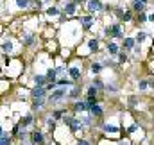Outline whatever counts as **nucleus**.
I'll return each instance as SVG.
<instances>
[{
  "label": "nucleus",
  "mask_w": 154,
  "mask_h": 145,
  "mask_svg": "<svg viewBox=\"0 0 154 145\" xmlns=\"http://www.w3.org/2000/svg\"><path fill=\"white\" fill-rule=\"evenodd\" d=\"M65 97H66V88H59V86H56V88L48 93L47 100H48L50 104H59Z\"/></svg>",
  "instance_id": "f257e3e1"
},
{
  "label": "nucleus",
  "mask_w": 154,
  "mask_h": 145,
  "mask_svg": "<svg viewBox=\"0 0 154 145\" xmlns=\"http://www.w3.org/2000/svg\"><path fill=\"white\" fill-rule=\"evenodd\" d=\"M63 122L66 124V127H70L72 133H77L84 127V124L81 122V118H75V116H63Z\"/></svg>",
  "instance_id": "f03ea898"
},
{
  "label": "nucleus",
  "mask_w": 154,
  "mask_h": 145,
  "mask_svg": "<svg viewBox=\"0 0 154 145\" xmlns=\"http://www.w3.org/2000/svg\"><path fill=\"white\" fill-rule=\"evenodd\" d=\"M104 32H106L108 36H111V38H122V27H120L118 23H115V25H108V27L104 29Z\"/></svg>",
  "instance_id": "7ed1b4c3"
},
{
  "label": "nucleus",
  "mask_w": 154,
  "mask_h": 145,
  "mask_svg": "<svg viewBox=\"0 0 154 145\" xmlns=\"http://www.w3.org/2000/svg\"><path fill=\"white\" fill-rule=\"evenodd\" d=\"M31 97H32V99H45V97H47L45 86H34L32 91H31Z\"/></svg>",
  "instance_id": "20e7f679"
},
{
  "label": "nucleus",
  "mask_w": 154,
  "mask_h": 145,
  "mask_svg": "<svg viewBox=\"0 0 154 145\" xmlns=\"http://www.w3.org/2000/svg\"><path fill=\"white\" fill-rule=\"evenodd\" d=\"M43 142H45V136H43L41 131H34L31 134V143L32 145H43Z\"/></svg>",
  "instance_id": "39448f33"
},
{
  "label": "nucleus",
  "mask_w": 154,
  "mask_h": 145,
  "mask_svg": "<svg viewBox=\"0 0 154 145\" xmlns=\"http://www.w3.org/2000/svg\"><path fill=\"white\" fill-rule=\"evenodd\" d=\"M20 38H22V43H23V45H27V47H31V45L34 43V34H32V32H27V31H23Z\"/></svg>",
  "instance_id": "423d86ee"
},
{
  "label": "nucleus",
  "mask_w": 154,
  "mask_h": 145,
  "mask_svg": "<svg viewBox=\"0 0 154 145\" xmlns=\"http://www.w3.org/2000/svg\"><path fill=\"white\" fill-rule=\"evenodd\" d=\"M100 9H102L100 0H88V11H90V13H97V11H100Z\"/></svg>",
  "instance_id": "0eeeda50"
},
{
  "label": "nucleus",
  "mask_w": 154,
  "mask_h": 145,
  "mask_svg": "<svg viewBox=\"0 0 154 145\" xmlns=\"http://www.w3.org/2000/svg\"><path fill=\"white\" fill-rule=\"evenodd\" d=\"M79 22H81V25H82L86 31L93 27V18H91V16H81V20H79Z\"/></svg>",
  "instance_id": "6e6552de"
},
{
  "label": "nucleus",
  "mask_w": 154,
  "mask_h": 145,
  "mask_svg": "<svg viewBox=\"0 0 154 145\" xmlns=\"http://www.w3.org/2000/svg\"><path fill=\"white\" fill-rule=\"evenodd\" d=\"M75 11H77V4L74 0H70V2L65 4V14H74Z\"/></svg>",
  "instance_id": "1a4fd4ad"
},
{
  "label": "nucleus",
  "mask_w": 154,
  "mask_h": 145,
  "mask_svg": "<svg viewBox=\"0 0 154 145\" xmlns=\"http://www.w3.org/2000/svg\"><path fill=\"white\" fill-rule=\"evenodd\" d=\"M84 102H86V109H88V111H90V108H91V106L99 104V100H97V95H88Z\"/></svg>",
  "instance_id": "9d476101"
},
{
  "label": "nucleus",
  "mask_w": 154,
  "mask_h": 145,
  "mask_svg": "<svg viewBox=\"0 0 154 145\" xmlns=\"http://www.w3.org/2000/svg\"><path fill=\"white\" fill-rule=\"evenodd\" d=\"M82 111H88L86 109V102L84 100H77L74 104V113H82Z\"/></svg>",
  "instance_id": "9b49d317"
},
{
  "label": "nucleus",
  "mask_w": 154,
  "mask_h": 145,
  "mask_svg": "<svg viewBox=\"0 0 154 145\" xmlns=\"http://www.w3.org/2000/svg\"><path fill=\"white\" fill-rule=\"evenodd\" d=\"M102 113H104L102 111V106H99V104H95V106L90 108V115L91 116H102Z\"/></svg>",
  "instance_id": "f8f14e48"
},
{
  "label": "nucleus",
  "mask_w": 154,
  "mask_h": 145,
  "mask_svg": "<svg viewBox=\"0 0 154 145\" xmlns=\"http://www.w3.org/2000/svg\"><path fill=\"white\" fill-rule=\"evenodd\" d=\"M68 73H70V77H72V81H77V79H81V70L77 68V66H72L70 70H68Z\"/></svg>",
  "instance_id": "ddd939ff"
},
{
  "label": "nucleus",
  "mask_w": 154,
  "mask_h": 145,
  "mask_svg": "<svg viewBox=\"0 0 154 145\" xmlns=\"http://www.w3.org/2000/svg\"><path fill=\"white\" fill-rule=\"evenodd\" d=\"M88 47H90L91 52H97V50H99V39H97V38H91V39L88 41Z\"/></svg>",
  "instance_id": "4468645a"
},
{
  "label": "nucleus",
  "mask_w": 154,
  "mask_h": 145,
  "mask_svg": "<svg viewBox=\"0 0 154 145\" xmlns=\"http://www.w3.org/2000/svg\"><path fill=\"white\" fill-rule=\"evenodd\" d=\"M74 84V81H68V79H59V81H56V86H59V88H68V86H72Z\"/></svg>",
  "instance_id": "2eb2a0df"
},
{
  "label": "nucleus",
  "mask_w": 154,
  "mask_h": 145,
  "mask_svg": "<svg viewBox=\"0 0 154 145\" xmlns=\"http://www.w3.org/2000/svg\"><path fill=\"white\" fill-rule=\"evenodd\" d=\"M47 75H34V86H45Z\"/></svg>",
  "instance_id": "dca6fc26"
},
{
  "label": "nucleus",
  "mask_w": 154,
  "mask_h": 145,
  "mask_svg": "<svg viewBox=\"0 0 154 145\" xmlns=\"http://www.w3.org/2000/svg\"><path fill=\"white\" fill-rule=\"evenodd\" d=\"M133 9H134V11H138V13H142V11L145 9V2H140V0H134V2H133Z\"/></svg>",
  "instance_id": "f3484780"
},
{
  "label": "nucleus",
  "mask_w": 154,
  "mask_h": 145,
  "mask_svg": "<svg viewBox=\"0 0 154 145\" xmlns=\"http://www.w3.org/2000/svg\"><path fill=\"white\" fill-rule=\"evenodd\" d=\"M16 2V7L18 9H27V7H31V0H14Z\"/></svg>",
  "instance_id": "a211bd4d"
},
{
  "label": "nucleus",
  "mask_w": 154,
  "mask_h": 145,
  "mask_svg": "<svg viewBox=\"0 0 154 145\" xmlns=\"http://www.w3.org/2000/svg\"><path fill=\"white\" fill-rule=\"evenodd\" d=\"M45 106V99H32V108L34 109H41Z\"/></svg>",
  "instance_id": "6ab92c4d"
},
{
  "label": "nucleus",
  "mask_w": 154,
  "mask_h": 145,
  "mask_svg": "<svg viewBox=\"0 0 154 145\" xmlns=\"http://www.w3.org/2000/svg\"><path fill=\"white\" fill-rule=\"evenodd\" d=\"M134 45H136V41L133 38H125L124 39V48H134Z\"/></svg>",
  "instance_id": "aec40b11"
},
{
  "label": "nucleus",
  "mask_w": 154,
  "mask_h": 145,
  "mask_svg": "<svg viewBox=\"0 0 154 145\" xmlns=\"http://www.w3.org/2000/svg\"><path fill=\"white\" fill-rule=\"evenodd\" d=\"M32 122H34L32 115H27V116H23V118H22V125H23V127H29Z\"/></svg>",
  "instance_id": "412c9836"
},
{
  "label": "nucleus",
  "mask_w": 154,
  "mask_h": 145,
  "mask_svg": "<svg viewBox=\"0 0 154 145\" xmlns=\"http://www.w3.org/2000/svg\"><path fill=\"white\" fill-rule=\"evenodd\" d=\"M100 72H102V65H100V63H93V65H91V73H93V75H99Z\"/></svg>",
  "instance_id": "4be33fe9"
},
{
  "label": "nucleus",
  "mask_w": 154,
  "mask_h": 145,
  "mask_svg": "<svg viewBox=\"0 0 154 145\" xmlns=\"http://www.w3.org/2000/svg\"><path fill=\"white\" fill-rule=\"evenodd\" d=\"M108 52H109L111 56L118 54V45H116V43H108Z\"/></svg>",
  "instance_id": "5701e85b"
},
{
  "label": "nucleus",
  "mask_w": 154,
  "mask_h": 145,
  "mask_svg": "<svg viewBox=\"0 0 154 145\" xmlns=\"http://www.w3.org/2000/svg\"><path fill=\"white\" fill-rule=\"evenodd\" d=\"M52 116H54V120L63 118V116H65V109H56V111H52Z\"/></svg>",
  "instance_id": "b1692460"
},
{
  "label": "nucleus",
  "mask_w": 154,
  "mask_h": 145,
  "mask_svg": "<svg viewBox=\"0 0 154 145\" xmlns=\"http://www.w3.org/2000/svg\"><path fill=\"white\" fill-rule=\"evenodd\" d=\"M56 77H57V70H56V68H54V70L50 68V70L47 72V81H56Z\"/></svg>",
  "instance_id": "393cba45"
},
{
  "label": "nucleus",
  "mask_w": 154,
  "mask_h": 145,
  "mask_svg": "<svg viewBox=\"0 0 154 145\" xmlns=\"http://www.w3.org/2000/svg\"><path fill=\"white\" fill-rule=\"evenodd\" d=\"M2 50L4 52H13V43L11 41H4L2 43Z\"/></svg>",
  "instance_id": "a878e982"
},
{
  "label": "nucleus",
  "mask_w": 154,
  "mask_h": 145,
  "mask_svg": "<svg viewBox=\"0 0 154 145\" xmlns=\"http://www.w3.org/2000/svg\"><path fill=\"white\" fill-rule=\"evenodd\" d=\"M47 14H48V16H57V14H59V9L52 5V7H48V9H47Z\"/></svg>",
  "instance_id": "bb28decb"
},
{
  "label": "nucleus",
  "mask_w": 154,
  "mask_h": 145,
  "mask_svg": "<svg viewBox=\"0 0 154 145\" xmlns=\"http://www.w3.org/2000/svg\"><path fill=\"white\" fill-rule=\"evenodd\" d=\"M104 131H106V133H118V127H116V125L106 124V125H104Z\"/></svg>",
  "instance_id": "cd10ccee"
},
{
  "label": "nucleus",
  "mask_w": 154,
  "mask_h": 145,
  "mask_svg": "<svg viewBox=\"0 0 154 145\" xmlns=\"http://www.w3.org/2000/svg\"><path fill=\"white\" fill-rule=\"evenodd\" d=\"M147 88H149V81H140V82H138V90H140V91H145Z\"/></svg>",
  "instance_id": "c85d7f7f"
},
{
  "label": "nucleus",
  "mask_w": 154,
  "mask_h": 145,
  "mask_svg": "<svg viewBox=\"0 0 154 145\" xmlns=\"http://www.w3.org/2000/svg\"><path fill=\"white\" fill-rule=\"evenodd\" d=\"M0 145H11V138L5 136V134H2L0 136Z\"/></svg>",
  "instance_id": "c756f323"
},
{
  "label": "nucleus",
  "mask_w": 154,
  "mask_h": 145,
  "mask_svg": "<svg viewBox=\"0 0 154 145\" xmlns=\"http://www.w3.org/2000/svg\"><path fill=\"white\" fill-rule=\"evenodd\" d=\"M145 38H147V32H138V34H136V39H134V41L142 43V41H145Z\"/></svg>",
  "instance_id": "7c9ffc66"
},
{
  "label": "nucleus",
  "mask_w": 154,
  "mask_h": 145,
  "mask_svg": "<svg viewBox=\"0 0 154 145\" xmlns=\"http://www.w3.org/2000/svg\"><path fill=\"white\" fill-rule=\"evenodd\" d=\"M133 16H131V13H125V11H122V16H120V20H124V22H129Z\"/></svg>",
  "instance_id": "2f4dec72"
},
{
  "label": "nucleus",
  "mask_w": 154,
  "mask_h": 145,
  "mask_svg": "<svg viewBox=\"0 0 154 145\" xmlns=\"http://www.w3.org/2000/svg\"><path fill=\"white\" fill-rule=\"evenodd\" d=\"M47 127H48L50 131H54V127H56V120H52V118H47Z\"/></svg>",
  "instance_id": "473e14b6"
},
{
  "label": "nucleus",
  "mask_w": 154,
  "mask_h": 145,
  "mask_svg": "<svg viewBox=\"0 0 154 145\" xmlns=\"http://www.w3.org/2000/svg\"><path fill=\"white\" fill-rule=\"evenodd\" d=\"M93 86H95L97 90H100V88H104V82H102L100 79H95V81H93Z\"/></svg>",
  "instance_id": "72a5a7b5"
},
{
  "label": "nucleus",
  "mask_w": 154,
  "mask_h": 145,
  "mask_svg": "<svg viewBox=\"0 0 154 145\" xmlns=\"http://www.w3.org/2000/svg\"><path fill=\"white\" fill-rule=\"evenodd\" d=\"M118 61H120V63H124V61H127V56H125L124 52H120V54H118Z\"/></svg>",
  "instance_id": "f704fd0d"
},
{
  "label": "nucleus",
  "mask_w": 154,
  "mask_h": 145,
  "mask_svg": "<svg viewBox=\"0 0 154 145\" xmlns=\"http://www.w3.org/2000/svg\"><path fill=\"white\" fill-rule=\"evenodd\" d=\"M88 95H97V88L95 86H90L88 88Z\"/></svg>",
  "instance_id": "c9c22d12"
},
{
  "label": "nucleus",
  "mask_w": 154,
  "mask_h": 145,
  "mask_svg": "<svg viewBox=\"0 0 154 145\" xmlns=\"http://www.w3.org/2000/svg\"><path fill=\"white\" fill-rule=\"evenodd\" d=\"M136 102H138V99L133 95V97H129V106H136Z\"/></svg>",
  "instance_id": "e433bc0d"
},
{
  "label": "nucleus",
  "mask_w": 154,
  "mask_h": 145,
  "mask_svg": "<svg viewBox=\"0 0 154 145\" xmlns=\"http://www.w3.org/2000/svg\"><path fill=\"white\" fill-rule=\"evenodd\" d=\"M138 20H140V22H147V14H145V13H140V14H138Z\"/></svg>",
  "instance_id": "4c0bfd02"
},
{
  "label": "nucleus",
  "mask_w": 154,
  "mask_h": 145,
  "mask_svg": "<svg viewBox=\"0 0 154 145\" xmlns=\"http://www.w3.org/2000/svg\"><path fill=\"white\" fill-rule=\"evenodd\" d=\"M79 95V88H74L72 91H70V97H77Z\"/></svg>",
  "instance_id": "58836bf2"
},
{
  "label": "nucleus",
  "mask_w": 154,
  "mask_h": 145,
  "mask_svg": "<svg viewBox=\"0 0 154 145\" xmlns=\"http://www.w3.org/2000/svg\"><path fill=\"white\" fill-rule=\"evenodd\" d=\"M136 129H138V125H136V124H133V125L129 127V133H136Z\"/></svg>",
  "instance_id": "ea45409f"
},
{
  "label": "nucleus",
  "mask_w": 154,
  "mask_h": 145,
  "mask_svg": "<svg viewBox=\"0 0 154 145\" xmlns=\"http://www.w3.org/2000/svg\"><path fill=\"white\" fill-rule=\"evenodd\" d=\"M77 145H90V142H88V140H79Z\"/></svg>",
  "instance_id": "a19ab883"
},
{
  "label": "nucleus",
  "mask_w": 154,
  "mask_h": 145,
  "mask_svg": "<svg viewBox=\"0 0 154 145\" xmlns=\"http://www.w3.org/2000/svg\"><path fill=\"white\" fill-rule=\"evenodd\" d=\"M106 90H108V91H116L115 86H106Z\"/></svg>",
  "instance_id": "79ce46f5"
},
{
  "label": "nucleus",
  "mask_w": 154,
  "mask_h": 145,
  "mask_svg": "<svg viewBox=\"0 0 154 145\" xmlns=\"http://www.w3.org/2000/svg\"><path fill=\"white\" fill-rule=\"evenodd\" d=\"M147 20H149V22H154V14H149V16H147Z\"/></svg>",
  "instance_id": "37998d69"
},
{
  "label": "nucleus",
  "mask_w": 154,
  "mask_h": 145,
  "mask_svg": "<svg viewBox=\"0 0 154 145\" xmlns=\"http://www.w3.org/2000/svg\"><path fill=\"white\" fill-rule=\"evenodd\" d=\"M118 145H127V142H124V140H122V142H118Z\"/></svg>",
  "instance_id": "c03bdc74"
},
{
  "label": "nucleus",
  "mask_w": 154,
  "mask_h": 145,
  "mask_svg": "<svg viewBox=\"0 0 154 145\" xmlns=\"http://www.w3.org/2000/svg\"><path fill=\"white\" fill-rule=\"evenodd\" d=\"M2 134H4V129H2V125H0V136H2Z\"/></svg>",
  "instance_id": "a18cd8bd"
},
{
  "label": "nucleus",
  "mask_w": 154,
  "mask_h": 145,
  "mask_svg": "<svg viewBox=\"0 0 154 145\" xmlns=\"http://www.w3.org/2000/svg\"><path fill=\"white\" fill-rule=\"evenodd\" d=\"M74 2H75V4H79V2H81V4H82V2H84V0H74Z\"/></svg>",
  "instance_id": "49530a36"
},
{
  "label": "nucleus",
  "mask_w": 154,
  "mask_h": 145,
  "mask_svg": "<svg viewBox=\"0 0 154 145\" xmlns=\"http://www.w3.org/2000/svg\"><path fill=\"white\" fill-rule=\"evenodd\" d=\"M140 2H145V4H147V2H149V0H140Z\"/></svg>",
  "instance_id": "de8ad7c7"
},
{
  "label": "nucleus",
  "mask_w": 154,
  "mask_h": 145,
  "mask_svg": "<svg viewBox=\"0 0 154 145\" xmlns=\"http://www.w3.org/2000/svg\"><path fill=\"white\" fill-rule=\"evenodd\" d=\"M47 145H52V143H47Z\"/></svg>",
  "instance_id": "09e8293b"
}]
</instances>
